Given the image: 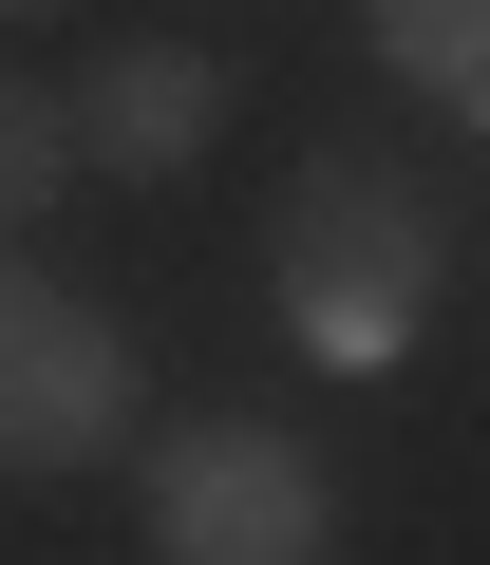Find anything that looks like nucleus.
Here are the masks:
<instances>
[{
    "instance_id": "obj_1",
    "label": "nucleus",
    "mask_w": 490,
    "mask_h": 565,
    "mask_svg": "<svg viewBox=\"0 0 490 565\" xmlns=\"http://www.w3.org/2000/svg\"><path fill=\"white\" fill-rule=\"evenodd\" d=\"M265 282H284V321H302L321 359L377 377V359L434 321L452 226H434L415 170H377V151H302V170H284V226H265Z\"/></svg>"
},
{
    "instance_id": "obj_2",
    "label": "nucleus",
    "mask_w": 490,
    "mask_h": 565,
    "mask_svg": "<svg viewBox=\"0 0 490 565\" xmlns=\"http://www.w3.org/2000/svg\"><path fill=\"white\" fill-rule=\"evenodd\" d=\"M151 565H340V490L265 415H189L151 452Z\"/></svg>"
},
{
    "instance_id": "obj_3",
    "label": "nucleus",
    "mask_w": 490,
    "mask_h": 565,
    "mask_svg": "<svg viewBox=\"0 0 490 565\" xmlns=\"http://www.w3.org/2000/svg\"><path fill=\"white\" fill-rule=\"evenodd\" d=\"M114 434H132V340L76 282L0 264V471H95Z\"/></svg>"
},
{
    "instance_id": "obj_4",
    "label": "nucleus",
    "mask_w": 490,
    "mask_h": 565,
    "mask_svg": "<svg viewBox=\"0 0 490 565\" xmlns=\"http://www.w3.org/2000/svg\"><path fill=\"white\" fill-rule=\"evenodd\" d=\"M207 132H226V76H207L189 39H114V57H95V95H76V170H114V189L207 170Z\"/></svg>"
},
{
    "instance_id": "obj_5",
    "label": "nucleus",
    "mask_w": 490,
    "mask_h": 565,
    "mask_svg": "<svg viewBox=\"0 0 490 565\" xmlns=\"http://www.w3.org/2000/svg\"><path fill=\"white\" fill-rule=\"evenodd\" d=\"M359 20H377V57H396L434 114L490 132V0H359Z\"/></svg>"
},
{
    "instance_id": "obj_6",
    "label": "nucleus",
    "mask_w": 490,
    "mask_h": 565,
    "mask_svg": "<svg viewBox=\"0 0 490 565\" xmlns=\"http://www.w3.org/2000/svg\"><path fill=\"white\" fill-rule=\"evenodd\" d=\"M76 189V95H39V76H0V226H39Z\"/></svg>"
},
{
    "instance_id": "obj_7",
    "label": "nucleus",
    "mask_w": 490,
    "mask_h": 565,
    "mask_svg": "<svg viewBox=\"0 0 490 565\" xmlns=\"http://www.w3.org/2000/svg\"><path fill=\"white\" fill-rule=\"evenodd\" d=\"M0 20H39V0H0Z\"/></svg>"
}]
</instances>
